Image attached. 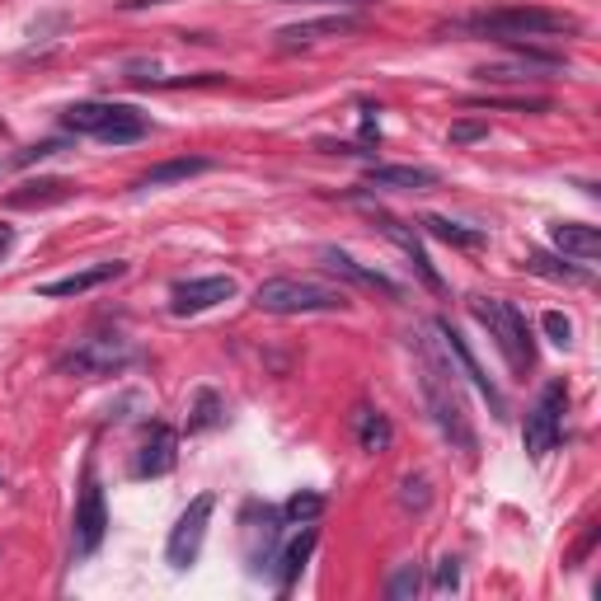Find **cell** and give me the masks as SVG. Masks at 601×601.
<instances>
[{
	"instance_id": "6da1fadb",
	"label": "cell",
	"mask_w": 601,
	"mask_h": 601,
	"mask_svg": "<svg viewBox=\"0 0 601 601\" xmlns=\"http://www.w3.org/2000/svg\"><path fill=\"white\" fill-rule=\"evenodd\" d=\"M414 357H418V390H423V404H428L437 432L451 442V451H461L465 461H475L479 437H475V423H470V409H465L451 353L442 348V339H414Z\"/></svg>"
},
{
	"instance_id": "7a4b0ae2",
	"label": "cell",
	"mask_w": 601,
	"mask_h": 601,
	"mask_svg": "<svg viewBox=\"0 0 601 601\" xmlns=\"http://www.w3.org/2000/svg\"><path fill=\"white\" fill-rule=\"evenodd\" d=\"M456 33L517 43V38H555V33H578V19L559 15V10H540V5H508V10H484V15L456 19Z\"/></svg>"
},
{
	"instance_id": "3957f363",
	"label": "cell",
	"mask_w": 601,
	"mask_h": 601,
	"mask_svg": "<svg viewBox=\"0 0 601 601\" xmlns=\"http://www.w3.org/2000/svg\"><path fill=\"white\" fill-rule=\"evenodd\" d=\"M470 315H475V320L489 329V339H494V348L503 353L508 371L526 376V371L536 367L531 324H526V315L512 306V301H503V296H470Z\"/></svg>"
},
{
	"instance_id": "277c9868",
	"label": "cell",
	"mask_w": 601,
	"mask_h": 601,
	"mask_svg": "<svg viewBox=\"0 0 601 601\" xmlns=\"http://www.w3.org/2000/svg\"><path fill=\"white\" fill-rule=\"evenodd\" d=\"M254 306L263 315H329V310H348V292L315 278H268L259 282Z\"/></svg>"
},
{
	"instance_id": "5b68a950",
	"label": "cell",
	"mask_w": 601,
	"mask_h": 601,
	"mask_svg": "<svg viewBox=\"0 0 601 601\" xmlns=\"http://www.w3.org/2000/svg\"><path fill=\"white\" fill-rule=\"evenodd\" d=\"M137 362V348L132 339L123 334H90V339H80L71 353H62L57 371L66 376H76V381H99V376H118Z\"/></svg>"
},
{
	"instance_id": "8992f818",
	"label": "cell",
	"mask_w": 601,
	"mask_h": 601,
	"mask_svg": "<svg viewBox=\"0 0 601 601\" xmlns=\"http://www.w3.org/2000/svg\"><path fill=\"white\" fill-rule=\"evenodd\" d=\"M564 409H569V386H564V381H550V386L536 395V404L526 409L522 442H526V456H531V461L555 451L559 432H564Z\"/></svg>"
},
{
	"instance_id": "52a82bcc",
	"label": "cell",
	"mask_w": 601,
	"mask_h": 601,
	"mask_svg": "<svg viewBox=\"0 0 601 601\" xmlns=\"http://www.w3.org/2000/svg\"><path fill=\"white\" fill-rule=\"evenodd\" d=\"M108 536V503H104V484L94 475V465H85L80 479V498H76V522H71V555L90 559Z\"/></svg>"
},
{
	"instance_id": "ba28073f",
	"label": "cell",
	"mask_w": 601,
	"mask_h": 601,
	"mask_svg": "<svg viewBox=\"0 0 601 601\" xmlns=\"http://www.w3.org/2000/svg\"><path fill=\"white\" fill-rule=\"evenodd\" d=\"M278 536H282V512L268 508V503H245L240 512V545H245V564L249 573H263L273 564V550H278Z\"/></svg>"
},
{
	"instance_id": "9c48e42d",
	"label": "cell",
	"mask_w": 601,
	"mask_h": 601,
	"mask_svg": "<svg viewBox=\"0 0 601 601\" xmlns=\"http://www.w3.org/2000/svg\"><path fill=\"white\" fill-rule=\"evenodd\" d=\"M212 512H216V498L212 494H198L184 512H179V522H174V531H170V545H165L170 569H188V564L202 555V540H207Z\"/></svg>"
},
{
	"instance_id": "30bf717a",
	"label": "cell",
	"mask_w": 601,
	"mask_h": 601,
	"mask_svg": "<svg viewBox=\"0 0 601 601\" xmlns=\"http://www.w3.org/2000/svg\"><path fill=\"white\" fill-rule=\"evenodd\" d=\"M235 296V278L226 273H212V278H188V282H174L170 287V310L184 320V315H202V310L221 306Z\"/></svg>"
},
{
	"instance_id": "8fae6325",
	"label": "cell",
	"mask_w": 601,
	"mask_h": 601,
	"mask_svg": "<svg viewBox=\"0 0 601 601\" xmlns=\"http://www.w3.org/2000/svg\"><path fill=\"white\" fill-rule=\"evenodd\" d=\"M432 334H437V339H442V348H447V353L456 357V362H461V371H465V376H470V381H475V386H479V395H484V400H489V409H494V418H498V423H503V418H508V404H503V395H498V386H494V381H489V371L479 367V357L470 353V343L461 339V329H451L447 320H432Z\"/></svg>"
},
{
	"instance_id": "7c38bea8",
	"label": "cell",
	"mask_w": 601,
	"mask_h": 601,
	"mask_svg": "<svg viewBox=\"0 0 601 601\" xmlns=\"http://www.w3.org/2000/svg\"><path fill=\"white\" fill-rule=\"evenodd\" d=\"M517 47V43H512ZM559 71H569L564 57H550V52H526L517 47V57L512 62H498V66H479L475 76L479 80H494V85H512V80H540V76H559Z\"/></svg>"
},
{
	"instance_id": "4fadbf2b",
	"label": "cell",
	"mask_w": 601,
	"mask_h": 601,
	"mask_svg": "<svg viewBox=\"0 0 601 601\" xmlns=\"http://www.w3.org/2000/svg\"><path fill=\"white\" fill-rule=\"evenodd\" d=\"M174 465H179V432L170 423H155L151 437L141 442L137 479H160V475H170Z\"/></svg>"
},
{
	"instance_id": "5bb4252c",
	"label": "cell",
	"mask_w": 601,
	"mask_h": 601,
	"mask_svg": "<svg viewBox=\"0 0 601 601\" xmlns=\"http://www.w3.org/2000/svg\"><path fill=\"white\" fill-rule=\"evenodd\" d=\"M127 263L113 259V263H94V268H80V273H71V278H57V282H43L38 287V296H47V301H66V296H85L94 292V287H104V282L123 278Z\"/></svg>"
},
{
	"instance_id": "9a60e30c",
	"label": "cell",
	"mask_w": 601,
	"mask_h": 601,
	"mask_svg": "<svg viewBox=\"0 0 601 601\" xmlns=\"http://www.w3.org/2000/svg\"><path fill=\"white\" fill-rule=\"evenodd\" d=\"M324 268H334V273H343L348 282H357V287H371V292H386V296H400V282H390L381 268H367V263H357L353 254H343V249H320Z\"/></svg>"
},
{
	"instance_id": "2e32d148",
	"label": "cell",
	"mask_w": 601,
	"mask_h": 601,
	"mask_svg": "<svg viewBox=\"0 0 601 601\" xmlns=\"http://www.w3.org/2000/svg\"><path fill=\"white\" fill-rule=\"evenodd\" d=\"M367 188H395V193H418V188H437V170L428 165H371Z\"/></svg>"
},
{
	"instance_id": "e0dca14e",
	"label": "cell",
	"mask_w": 601,
	"mask_h": 601,
	"mask_svg": "<svg viewBox=\"0 0 601 601\" xmlns=\"http://www.w3.org/2000/svg\"><path fill=\"white\" fill-rule=\"evenodd\" d=\"M353 24H357L353 15H324V19H306V24H287V29H278V47H306V43H320V38H339Z\"/></svg>"
},
{
	"instance_id": "ac0fdd59",
	"label": "cell",
	"mask_w": 601,
	"mask_h": 601,
	"mask_svg": "<svg viewBox=\"0 0 601 601\" xmlns=\"http://www.w3.org/2000/svg\"><path fill=\"white\" fill-rule=\"evenodd\" d=\"M550 240L564 259H597L601 254V231L597 226H583V221H559L550 226Z\"/></svg>"
},
{
	"instance_id": "d6986e66",
	"label": "cell",
	"mask_w": 601,
	"mask_h": 601,
	"mask_svg": "<svg viewBox=\"0 0 601 601\" xmlns=\"http://www.w3.org/2000/svg\"><path fill=\"white\" fill-rule=\"evenodd\" d=\"M310 555H315V531H310V522H306V531L296 540H287V550L278 555V578H273V587H278V597H287L296 587V578H301V569L310 564Z\"/></svg>"
},
{
	"instance_id": "ffe728a7",
	"label": "cell",
	"mask_w": 601,
	"mask_h": 601,
	"mask_svg": "<svg viewBox=\"0 0 601 601\" xmlns=\"http://www.w3.org/2000/svg\"><path fill=\"white\" fill-rule=\"evenodd\" d=\"M353 423H357V447L367 451V456H386V451L395 447V428H390V418L381 414V409L362 404Z\"/></svg>"
},
{
	"instance_id": "44dd1931",
	"label": "cell",
	"mask_w": 601,
	"mask_h": 601,
	"mask_svg": "<svg viewBox=\"0 0 601 601\" xmlns=\"http://www.w3.org/2000/svg\"><path fill=\"white\" fill-rule=\"evenodd\" d=\"M207 170H212V160H207V155H179V160H165V165H151V170L137 179V188L146 193V188L184 184V179H193V174H207Z\"/></svg>"
},
{
	"instance_id": "7402d4cb",
	"label": "cell",
	"mask_w": 601,
	"mask_h": 601,
	"mask_svg": "<svg viewBox=\"0 0 601 601\" xmlns=\"http://www.w3.org/2000/svg\"><path fill=\"white\" fill-rule=\"evenodd\" d=\"M386 235H390V240H395V245L404 249V254H409V263H414L418 282H423V287H432V292H442V273L432 268L428 249L418 245V235H409V231H404V226H400V221H390V216H386Z\"/></svg>"
},
{
	"instance_id": "603a6c76",
	"label": "cell",
	"mask_w": 601,
	"mask_h": 601,
	"mask_svg": "<svg viewBox=\"0 0 601 601\" xmlns=\"http://www.w3.org/2000/svg\"><path fill=\"white\" fill-rule=\"evenodd\" d=\"M423 231L451 249H484V231H479V226H461V221H451V216H437V212L423 216Z\"/></svg>"
},
{
	"instance_id": "cb8c5ba5",
	"label": "cell",
	"mask_w": 601,
	"mask_h": 601,
	"mask_svg": "<svg viewBox=\"0 0 601 601\" xmlns=\"http://www.w3.org/2000/svg\"><path fill=\"white\" fill-rule=\"evenodd\" d=\"M146 132H151V123L141 118L137 108L118 104V108H113V118L104 123V132H99V141H108V146H127V141H141Z\"/></svg>"
},
{
	"instance_id": "d4e9b609",
	"label": "cell",
	"mask_w": 601,
	"mask_h": 601,
	"mask_svg": "<svg viewBox=\"0 0 601 601\" xmlns=\"http://www.w3.org/2000/svg\"><path fill=\"white\" fill-rule=\"evenodd\" d=\"M113 108L118 104H71L62 113V127L66 132H76V137H99L104 123L113 118Z\"/></svg>"
},
{
	"instance_id": "484cf974",
	"label": "cell",
	"mask_w": 601,
	"mask_h": 601,
	"mask_svg": "<svg viewBox=\"0 0 601 601\" xmlns=\"http://www.w3.org/2000/svg\"><path fill=\"white\" fill-rule=\"evenodd\" d=\"M66 198H71L66 179H38V184H24L19 193H10V207H47V202H66Z\"/></svg>"
},
{
	"instance_id": "4316f807",
	"label": "cell",
	"mask_w": 601,
	"mask_h": 601,
	"mask_svg": "<svg viewBox=\"0 0 601 601\" xmlns=\"http://www.w3.org/2000/svg\"><path fill=\"white\" fill-rule=\"evenodd\" d=\"M526 273L550 278V282H587V268L564 263V259H555V254H526Z\"/></svg>"
},
{
	"instance_id": "83f0119b",
	"label": "cell",
	"mask_w": 601,
	"mask_h": 601,
	"mask_svg": "<svg viewBox=\"0 0 601 601\" xmlns=\"http://www.w3.org/2000/svg\"><path fill=\"white\" fill-rule=\"evenodd\" d=\"M320 512H324V494H315V489H301V494H292L287 503H282V522L306 526V522H315Z\"/></svg>"
},
{
	"instance_id": "f1b7e54d",
	"label": "cell",
	"mask_w": 601,
	"mask_h": 601,
	"mask_svg": "<svg viewBox=\"0 0 601 601\" xmlns=\"http://www.w3.org/2000/svg\"><path fill=\"white\" fill-rule=\"evenodd\" d=\"M418 587H423V569H418V564H400V569L390 573L386 597L390 601H409V597H418Z\"/></svg>"
},
{
	"instance_id": "f546056e",
	"label": "cell",
	"mask_w": 601,
	"mask_h": 601,
	"mask_svg": "<svg viewBox=\"0 0 601 601\" xmlns=\"http://www.w3.org/2000/svg\"><path fill=\"white\" fill-rule=\"evenodd\" d=\"M216 423H221V400H216L212 390H198V404H193V414H188V432L216 428Z\"/></svg>"
},
{
	"instance_id": "4dcf8cb0",
	"label": "cell",
	"mask_w": 601,
	"mask_h": 601,
	"mask_svg": "<svg viewBox=\"0 0 601 601\" xmlns=\"http://www.w3.org/2000/svg\"><path fill=\"white\" fill-rule=\"evenodd\" d=\"M540 329H545V339L555 343V348H569L573 343V320L564 310H545V315H540Z\"/></svg>"
},
{
	"instance_id": "1f68e13d",
	"label": "cell",
	"mask_w": 601,
	"mask_h": 601,
	"mask_svg": "<svg viewBox=\"0 0 601 601\" xmlns=\"http://www.w3.org/2000/svg\"><path fill=\"white\" fill-rule=\"evenodd\" d=\"M400 503H404V508H418V512L428 508V479H423V475H404L400 479Z\"/></svg>"
},
{
	"instance_id": "d6a6232c",
	"label": "cell",
	"mask_w": 601,
	"mask_h": 601,
	"mask_svg": "<svg viewBox=\"0 0 601 601\" xmlns=\"http://www.w3.org/2000/svg\"><path fill=\"white\" fill-rule=\"evenodd\" d=\"M470 108H522V113H550V99H465Z\"/></svg>"
},
{
	"instance_id": "836d02e7",
	"label": "cell",
	"mask_w": 601,
	"mask_h": 601,
	"mask_svg": "<svg viewBox=\"0 0 601 601\" xmlns=\"http://www.w3.org/2000/svg\"><path fill=\"white\" fill-rule=\"evenodd\" d=\"M489 137V123H475V118H461V123H451V146H470V141H484Z\"/></svg>"
},
{
	"instance_id": "e575fe53",
	"label": "cell",
	"mask_w": 601,
	"mask_h": 601,
	"mask_svg": "<svg viewBox=\"0 0 601 601\" xmlns=\"http://www.w3.org/2000/svg\"><path fill=\"white\" fill-rule=\"evenodd\" d=\"M456 587H461V564H456V559H442V564H437V578H432V592L447 597Z\"/></svg>"
},
{
	"instance_id": "d590c367",
	"label": "cell",
	"mask_w": 601,
	"mask_h": 601,
	"mask_svg": "<svg viewBox=\"0 0 601 601\" xmlns=\"http://www.w3.org/2000/svg\"><path fill=\"white\" fill-rule=\"evenodd\" d=\"M57 151H62V141H38V146L15 155V165H33V160H47V155H57Z\"/></svg>"
},
{
	"instance_id": "8d00e7d4",
	"label": "cell",
	"mask_w": 601,
	"mask_h": 601,
	"mask_svg": "<svg viewBox=\"0 0 601 601\" xmlns=\"http://www.w3.org/2000/svg\"><path fill=\"white\" fill-rule=\"evenodd\" d=\"M362 113H367V118H362V141H376V137H381V127H376V108H362Z\"/></svg>"
},
{
	"instance_id": "74e56055",
	"label": "cell",
	"mask_w": 601,
	"mask_h": 601,
	"mask_svg": "<svg viewBox=\"0 0 601 601\" xmlns=\"http://www.w3.org/2000/svg\"><path fill=\"white\" fill-rule=\"evenodd\" d=\"M15 245V231H10V226H0V259H5V249Z\"/></svg>"
},
{
	"instance_id": "f35d334b",
	"label": "cell",
	"mask_w": 601,
	"mask_h": 601,
	"mask_svg": "<svg viewBox=\"0 0 601 601\" xmlns=\"http://www.w3.org/2000/svg\"><path fill=\"white\" fill-rule=\"evenodd\" d=\"M146 5H165V0H123V10H146Z\"/></svg>"
},
{
	"instance_id": "ab89813d",
	"label": "cell",
	"mask_w": 601,
	"mask_h": 601,
	"mask_svg": "<svg viewBox=\"0 0 601 601\" xmlns=\"http://www.w3.org/2000/svg\"><path fill=\"white\" fill-rule=\"evenodd\" d=\"M343 5H367V0H343Z\"/></svg>"
}]
</instances>
